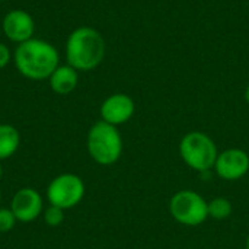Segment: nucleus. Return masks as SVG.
<instances>
[{"mask_svg":"<svg viewBox=\"0 0 249 249\" xmlns=\"http://www.w3.org/2000/svg\"><path fill=\"white\" fill-rule=\"evenodd\" d=\"M15 222L16 217L12 213V210L0 209V232H9L10 229H13Z\"/></svg>","mask_w":249,"mask_h":249,"instance_id":"15","label":"nucleus"},{"mask_svg":"<svg viewBox=\"0 0 249 249\" xmlns=\"http://www.w3.org/2000/svg\"><path fill=\"white\" fill-rule=\"evenodd\" d=\"M48 79H50V86L53 92L58 95H67L76 89L79 83V73L76 69H73L69 64L58 66Z\"/></svg>","mask_w":249,"mask_h":249,"instance_id":"11","label":"nucleus"},{"mask_svg":"<svg viewBox=\"0 0 249 249\" xmlns=\"http://www.w3.org/2000/svg\"><path fill=\"white\" fill-rule=\"evenodd\" d=\"M42 212V198L41 196L32 188H22L19 190L12 201V213L15 214L16 220L20 222H31L36 219Z\"/></svg>","mask_w":249,"mask_h":249,"instance_id":"10","label":"nucleus"},{"mask_svg":"<svg viewBox=\"0 0 249 249\" xmlns=\"http://www.w3.org/2000/svg\"><path fill=\"white\" fill-rule=\"evenodd\" d=\"M88 150L99 165L115 163L123 153V139L118 128L105 121L95 123L88 133Z\"/></svg>","mask_w":249,"mask_h":249,"instance_id":"3","label":"nucleus"},{"mask_svg":"<svg viewBox=\"0 0 249 249\" xmlns=\"http://www.w3.org/2000/svg\"><path fill=\"white\" fill-rule=\"evenodd\" d=\"M134 101L128 95L114 93L108 96L101 105V117L102 121L117 127L120 124L127 123L134 115Z\"/></svg>","mask_w":249,"mask_h":249,"instance_id":"9","label":"nucleus"},{"mask_svg":"<svg viewBox=\"0 0 249 249\" xmlns=\"http://www.w3.org/2000/svg\"><path fill=\"white\" fill-rule=\"evenodd\" d=\"M245 101H247V104L249 105V86L245 89Z\"/></svg>","mask_w":249,"mask_h":249,"instance_id":"17","label":"nucleus"},{"mask_svg":"<svg viewBox=\"0 0 249 249\" xmlns=\"http://www.w3.org/2000/svg\"><path fill=\"white\" fill-rule=\"evenodd\" d=\"M105 57V39L99 31L90 26L74 29L66 44V58L69 66L77 71L96 69Z\"/></svg>","mask_w":249,"mask_h":249,"instance_id":"2","label":"nucleus"},{"mask_svg":"<svg viewBox=\"0 0 249 249\" xmlns=\"http://www.w3.org/2000/svg\"><path fill=\"white\" fill-rule=\"evenodd\" d=\"M0 200H1V196H0Z\"/></svg>","mask_w":249,"mask_h":249,"instance_id":"20","label":"nucleus"},{"mask_svg":"<svg viewBox=\"0 0 249 249\" xmlns=\"http://www.w3.org/2000/svg\"><path fill=\"white\" fill-rule=\"evenodd\" d=\"M207 209H209V217H213L216 220L228 219L233 210L231 201L223 197H217V198H213L212 201H209Z\"/></svg>","mask_w":249,"mask_h":249,"instance_id":"13","label":"nucleus"},{"mask_svg":"<svg viewBox=\"0 0 249 249\" xmlns=\"http://www.w3.org/2000/svg\"><path fill=\"white\" fill-rule=\"evenodd\" d=\"M18 71L31 80H44L58 67V53L55 47L44 39L31 38L18 45L13 54Z\"/></svg>","mask_w":249,"mask_h":249,"instance_id":"1","label":"nucleus"},{"mask_svg":"<svg viewBox=\"0 0 249 249\" xmlns=\"http://www.w3.org/2000/svg\"><path fill=\"white\" fill-rule=\"evenodd\" d=\"M172 217L184 226H198L209 217L207 201L196 191L177 193L169 203Z\"/></svg>","mask_w":249,"mask_h":249,"instance_id":"5","label":"nucleus"},{"mask_svg":"<svg viewBox=\"0 0 249 249\" xmlns=\"http://www.w3.org/2000/svg\"><path fill=\"white\" fill-rule=\"evenodd\" d=\"M179 153L191 169L203 174L214 168L219 156L212 137L201 131H191L185 134L179 143Z\"/></svg>","mask_w":249,"mask_h":249,"instance_id":"4","label":"nucleus"},{"mask_svg":"<svg viewBox=\"0 0 249 249\" xmlns=\"http://www.w3.org/2000/svg\"><path fill=\"white\" fill-rule=\"evenodd\" d=\"M20 143L18 130L9 124H0V160L12 156Z\"/></svg>","mask_w":249,"mask_h":249,"instance_id":"12","label":"nucleus"},{"mask_svg":"<svg viewBox=\"0 0 249 249\" xmlns=\"http://www.w3.org/2000/svg\"><path fill=\"white\" fill-rule=\"evenodd\" d=\"M10 57L12 54H10L9 47L0 42V69H4L10 63Z\"/></svg>","mask_w":249,"mask_h":249,"instance_id":"16","label":"nucleus"},{"mask_svg":"<svg viewBox=\"0 0 249 249\" xmlns=\"http://www.w3.org/2000/svg\"><path fill=\"white\" fill-rule=\"evenodd\" d=\"M216 174L225 181H238L249 171V155L241 149H229L219 153L214 163Z\"/></svg>","mask_w":249,"mask_h":249,"instance_id":"7","label":"nucleus"},{"mask_svg":"<svg viewBox=\"0 0 249 249\" xmlns=\"http://www.w3.org/2000/svg\"><path fill=\"white\" fill-rule=\"evenodd\" d=\"M44 219H45V223H47L48 226H60V225L63 223V220H64L63 209L55 207V206H50V207L45 210Z\"/></svg>","mask_w":249,"mask_h":249,"instance_id":"14","label":"nucleus"},{"mask_svg":"<svg viewBox=\"0 0 249 249\" xmlns=\"http://www.w3.org/2000/svg\"><path fill=\"white\" fill-rule=\"evenodd\" d=\"M245 249H249V236H248V239H247V245H245Z\"/></svg>","mask_w":249,"mask_h":249,"instance_id":"18","label":"nucleus"},{"mask_svg":"<svg viewBox=\"0 0 249 249\" xmlns=\"http://www.w3.org/2000/svg\"><path fill=\"white\" fill-rule=\"evenodd\" d=\"M1 28H3L4 35L10 41L22 44L32 38L34 31H35V22H34V18L28 12L15 9V10H10L3 18Z\"/></svg>","mask_w":249,"mask_h":249,"instance_id":"8","label":"nucleus"},{"mask_svg":"<svg viewBox=\"0 0 249 249\" xmlns=\"http://www.w3.org/2000/svg\"><path fill=\"white\" fill-rule=\"evenodd\" d=\"M0 177H1V166H0Z\"/></svg>","mask_w":249,"mask_h":249,"instance_id":"19","label":"nucleus"},{"mask_svg":"<svg viewBox=\"0 0 249 249\" xmlns=\"http://www.w3.org/2000/svg\"><path fill=\"white\" fill-rule=\"evenodd\" d=\"M85 196L83 181L73 174H64L53 179L48 187V200L51 206L60 209H71L82 201Z\"/></svg>","mask_w":249,"mask_h":249,"instance_id":"6","label":"nucleus"}]
</instances>
